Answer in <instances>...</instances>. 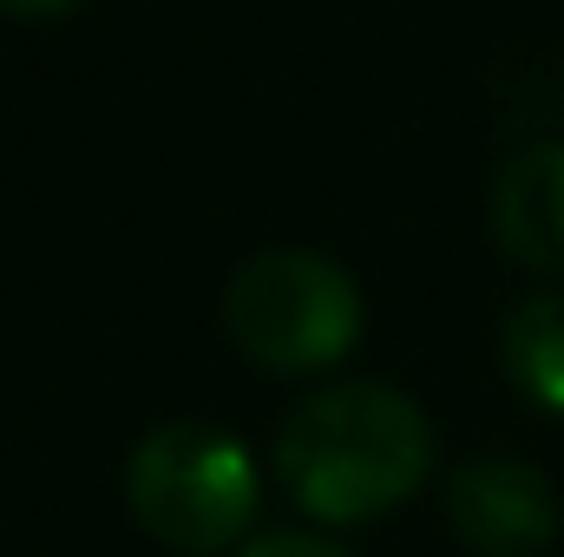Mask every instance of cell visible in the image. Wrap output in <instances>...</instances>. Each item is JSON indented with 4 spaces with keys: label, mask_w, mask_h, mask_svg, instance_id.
Listing matches in <instances>:
<instances>
[{
    "label": "cell",
    "mask_w": 564,
    "mask_h": 557,
    "mask_svg": "<svg viewBox=\"0 0 564 557\" xmlns=\"http://www.w3.org/2000/svg\"><path fill=\"white\" fill-rule=\"evenodd\" d=\"M433 472V419L388 381H341L295 401L276 433L282 492L322 525H368Z\"/></svg>",
    "instance_id": "1"
},
{
    "label": "cell",
    "mask_w": 564,
    "mask_h": 557,
    "mask_svg": "<svg viewBox=\"0 0 564 557\" xmlns=\"http://www.w3.org/2000/svg\"><path fill=\"white\" fill-rule=\"evenodd\" d=\"M126 505L164 551L210 557L243 545L263 505V479L237 433L210 419H164L126 459Z\"/></svg>",
    "instance_id": "2"
},
{
    "label": "cell",
    "mask_w": 564,
    "mask_h": 557,
    "mask_svg": "<svg viewBox=\"0 0 564 557\" xmlns=\"http://www.w3.org/2000/svg\"><path fill=\"white\" fill-rule=\"evenodd\" d=\"M368 328L355 276L322 250H257L224 282V335L270 374H322Z\"/></svg>",
    "instance_id": "3"
},
{
    "label": "cell",
    "mask_w": 564,
    "mask_h": 557,
    "mask_svg": "<svg viewBox=\"0 0 564 557\" xmlns=\"http://www.w3.org/2000/svg\"><path fill=\"white\" fill-rule=\"evenodd\" d=\"M446 525L479 557H539L558 538V492L539 466L486 452L446 479Z\"/></svg>",
    "instance_id": "4"
},
{
    "label": "cell",
    "mask_w": 564,
    "mask_h": 557,
    "mask_svg": "<svg viewBox=\"0 0 564 557\" xmlns=\"http://www.w3.org/2000/svg\"><path fill=\"white\" fill-rule=\"evenodd\" d=\"M492 243L539 276L564 270V139H532L525 151H512L499 164Z\"/></svg>",
    "instance_id": "5"
},
{
    "label": "cell",
    "mask_w": 564,
    "mask_h": 557,
    "mask_svg": "<svg viewBox=\"0 0 564 557\" xmlns=\"http://www.w3.org/2000/svg\"><path fill=\"white\" fill-rule=\"evenodd\" d=\"M499 354H506L512 387L532 407L564 414V288H545V295H532L506 315Z\"/></svg>",
    "instance_id": "6"
},
{
    "label": "cell",
    "mask_w": 564,
    "mask_h": 557,
    "mask_svg": "<svg viewBox=\"0 0 564 557\" xmlns=\"http://www.w3.org/2000/svg\"><path fill=\"white\" fill-rule=\"evenodd\" d=\"M237 557H355V551H341L335 538H308V532H263Z\"/></svg>",
    "instance_id": "7"
},
{
    "label": "cell",
    "mask_w": 564,
    "mask_h": 557,
    "mask_svg": "<svg viewBox=\"0 0 564 557\" xmlns=\"http://www.w3.org/2000/svg\"><path fill=\"white\" fill-rule=\"evenodd\" d=\"M79 0H0V13L7 20H59V13H73Z\"/></svg>",
    "instance_id": "8"
}]
</instances>
